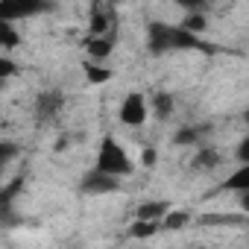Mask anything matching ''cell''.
<instances>
[{
    "label": "cell",
    "mask_w": 249,
    "mask_h": 249,
    "mask_svg": "<svg viewBox=\"0 0 249 249\" xmlns=\"http://www.w3.org/2000/svg\"><path fill=\"white\" fill-rule=\"evenodd\" d=\"M147 44H150V53L161 56V53H170V50H196L202 47V41L188 33L185 27H167V24H153L150 33H147Z\"/></svg>",
    "instance_id": "obj_1"
},
{
    "label": "cell",
    "mask_w": 249,
    "mask_h": 249,
    "mask_svg": "<svg viewBox=\"0 0 249 249\" xmlns=\"http://www.w3.org/2000/svg\"><path fill=\"white\" fill-rule=\"evenodd\" d=\"M97 170H103V173H108V176H129L132 173V159H129V153L123 150L117 141H103V147H100V153H97Z\"/></svg>",
    "instance_id": "obj_2"
},
{
    "label": "cell",
    "mask_w": 249,
    "mask_h": 249,
    "mask_svg": "<svg viewBox=\"0 0 249 249\" xmlns=\"http://www.w3.org/2000/svg\"><path fill=\"white\" fill-rule=\"evenodd\" d=\"M50 0H0V21H24L33 15H44Z\"/></svg>",
    "instance_id": "obj_3"
},
{
    "label": "cell",
    "mask_w": 249,
    "mask_h": 249,
    "mask_svg": "<svg viewBox=\"0 0 249 249\" xmlns=\"http://www.w3.org/2000/svg\"><path fill=\"white\" fill-rule=\"evenodd\" d=\"M147 117H150V106H147L144 94L132 91V94L123 97V103H120V120L126 123V126H144Z\"/></svg>",
    "instance_id": "obj_4"
},
{
    "label": "cell",
    "mask_w": 249,
    "mask_h": 249,
    "mask_svg": "<svg viewBox=\"0 0 249 249\" xmlns=\"http://www.w3.org/2000/svg\"><path fill=\"white\" fill-rule=\"evenodd\" d=\"M62 106H65L62 91H41L36 97V123H41V126L53 123L62 114Z\"/></svg>",
    "instance_id": "obj_5"
},
{
    "label": "cell",
    "mask_w": 249,
    "mask_h": 249,
    "mask_svg": "<svg viewBox=\"0 0 249 249\" xmlns=\"http://www.w3.org/2000/svg\"><path fill=\"white\" fill-rule=\"evenodd\" d=\"M117 188H120V179H117V176H108V173H103V170H97V167H94V173H88L85 182H82V191H85V194H114Z\"/></svg>",
    "instance_id": "obj_6"
},
{
    "label": "cell",
    "mask_w": 249,
    "mask_h": 249,
    "mask_svg": "<svg viewBox=\"0 0 249 249\" xmlns=\"http://www.w3.org/2000/svg\"><path fill=\"white\" fill-rule=\"evenodd\" d=\"M21 44V33L12 21H0V50H12Z\"/></svg>",
    "instance_id": "obj_7"
},
{
    "label": "cell",
    "mask_w": 249,
    "mask_h": 249,
    "mask_svg": "<svg viewBox=\"0 0 249 249\" xmlns=\"http://www.w3.org/2000/svg\"><path fill=\"white\" fill-rule=\"evenodd\" d=\"M108 53H111V38H108V33L106 36H94L91 41H88V56L91 59H108Z\"/></svg>",
    "instance_id": "obj_8"
},
{
    "label": "cell",
    "mask_w": 249,
    "mask_h": 249,
    "mask_svg": "<svg viewBox=\"0 0 249 249\" xmlns=\"http://www.w3.org/2000/svg\"><path fill=\"white\" fill-rule=\"evenodd\" d=\"M173 94H167V91H159L156 94V100H153V111H156V117L159 120H167L170 114H173Z\"/></svg>",
    "instance_id": "obj_9"
},
{
    "label": "cell",
    "mask_w": 249,
    "mask_h": 249,
    "mask_svg": "<svg viewBox=\"0 0 249 249\" xmlns=\"http://www.w3.org/2000/svg\"><path fill=\"white\" fill-rule=\"evenodd\" d=\"M220 164V156H217V150H199L196 156H194V170H202V173H208V170H214Z\"/></svg>",
    "instance_id": "obj_10"
},
{
    "label": "cell",
    "mask_w": 249,
    "mask_h": 249,
    "mask_svg": "<svg viewBox=\"0 0 249 249\" xmlns=\"http://www.w3.org/2000/svg\"><path fill=\"white\" fill-rule=\"evenodd\" d=\"M18 153H21L18 144H12V141H0V173H3V170L18 159Z\"/></svg>",
    "instance_id": "obj_11"
},
{
    "label": "cell",
    "mask_w": 249,
    "mask_h": 249,
    "mask_svg": "<svg viewBox=\"0 0 249 249\" xmlns=\"http://www.w3.org/2000/svg\"><path fill=\"white\" fill-rule=\"evenodd\" d=\"M199 138H202V126H182V129L176 132V144H182V147L199 144Z\"/></svg>",
    "instance_id": "obj_12"
},
{
    "label": "cell",
    "mask_w": 249,
    "mask_h": 249,
    "mask_svg": "<svg viewBox=\"0 0 249 249\" xmlns=\"http://www.w3.org/2000/svg\"><path fill=\"white\" fill-rule=\"evenodd\" d=\"M164 211H167L164 202H144V205L138 208V217H141V220H161Z\"/></svg>",
    "instance_id": "obj_13"
},
{
    "label": "cell",
    "mask_w": 249,
    "mask_h": 249,
    "mask_svg": "<svg viewBox=\"0 0 249 249\" xmlns=\"http://www.w3.org/2000/svg\"><path fill=\"white\" fill-rule=\"evenodd\" d=\"M226 188H229V191H240V194H246V191H249V167H240V170L226 182Z\"/></svg>",
    "instance_id": "obj_14"
},
{
    "label": "cell",
    "mask_w": 249,
    "mask_h": 249,
    "mask_svg": "<svg viewBox=\"0 0 249 249\" xmlns=\"http://www.w3.org/2000/svg\"><path fill=\"white\" fill-rule=\"evenodd\" d=\"M15 73H18V65L12 59H6V56H0V82L9 79V76H15Z\"/></svg>",
    "instance_id": "obj_15"
},
{
    "label": "cell",
    "mask_w": 249,
    "mask_h": 249,
    "mask_svg": "<svg viewBox=\"0 0 249 249\" xmlns=\"http://www.w3.org/2000/svg\"><path fill=\"white\" fill-rule=\"evenodd\" d=\"M188 220H191V217H188L185 211H179V214H167V217H164V229H182Z\"/></svg>",
    "instance_id": "obj_16"
},
{
    "label": "cell",
    "mask_w": 249,
    "mask_h": 249,
    "mask_svg": "<svg viewBox=\"0 0 249 249\" xmlns=\"http://www.w3.org/2000/svg\"><path fill=\"white\" fill-rule=\"evenodd\" d=\"M85 71H88V79H91V82H103V79H108V76H111V71H108V68H103V71H100V68L88 65Z\"/></svg>",
    "instance_id": "obj_17"
},
{
    "label": "cell",
    "mask_w": 249,
    "mask_h": 249,
    "mask_svg": "<svg viewBox=\"0 0 249 249\" xmlns=\"http://www.w3.org/2000/svg\"><path fill=\"white\" fill-rule=\"evenodd\" d=\"M179 6H185V9H196V6H202L205 0H176Z\"/></svg>",
    "instance_id": "obj_18"
},
{
    "label": "cell",
    "mask_w": 249,
    "mask_h": 249,
    "mask_svg": "<svg viewBox=\"0 0 249 249\" xmlns=\"http://www.w3.org/2000/svg\"><path fill=\"white\" fill-rule=\"evenodd\" d=\"M144 161H147V164H153V161H156V153H153V150H147V153H144Z\"/></svg>",
    "instance_id": "obj_19"
}]
</instances>
